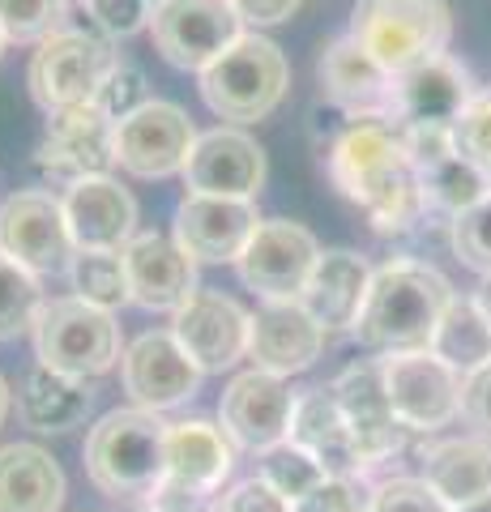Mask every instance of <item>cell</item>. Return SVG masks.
Instances as JSON below:
<instances>
[{
    "label": "cell",
    "instance_id": "cell-1",
    "mask_svg": "<svg viewBox=\"0 0 491 512\" xmlns=\"http://www.w3.org/2000/svg\"><path fill=\"white\" fill-rule=\"evenodd\" d=\"M325 171L380 235H402L427 218L419 175L410 167L398 120H346L325 146Z\"/></svg>",
    "mask_w": 491,
    "mask_h": 512
},
{
    "label": "cell",
    "instance_id": "cell-2",
    "mask_svg": "<svg viewBox=\"0 0 491 512\" xmlns=\"http://www.w3.org/2000/svg\"><path fill=\"white\" fill-rule=\"evenodd\" d=\"M449 303L453 286L436 265L393 256L372 274L368 303L355 320V338L376 355H415L432 346Z\"/></svg>",
    "mask_w": 491,
    "mask_h": 512
},
{
    "label": "cell",
    "instance_id": "cell-3",
    "mask_svg": "<svg viewBox=\"0 0 491 512\" xmlns=\"http://www.w3.org/2000/svg\"><path fill=\"white\" fill-rule=\"evenodd\" d=\"M86 474L107 500H141L167 478V423L141 406L103 414L86 436Z\"/></svg>",
    "mask_w": 491,
    "mask_h": 512
},
{
    "label": "cell",
    "instance_id": "cell-4",
    "mask_svg": "<svg viewBox=\"0 0 491 512\" xmlns=\"http://www.w3.org/2000/svg\"><path fill=\"white\" fill-rule=\"evenodd\" d=\"M197 77L205 107L218 120H231L235 128L274 116L291 90V64L282 56V47L265 35H252V30Z\"/></svg>",
    "mask_w": 491,
    "mask_h": 512
},
{
    "label": "cell",
    "instance_id": "cell-5",
    "mask_svg": "<svg viewBox=\"0 0 491 512\" xmlns=\"http://www.w3.org/2000/svg\"><path fill=\"white\" fill-rule=\"evenodd\" d=\"M346 35L363 52H372L393 77H402L415 64L449 52L453 13L449 0H355Z\"/></svg>",
    "mask_w": 491,
    "mask_h": 512
},
{
    "label": "cell",
    "instance_id": "cell-6",
    "mask_svg": "<svg viewBox=\"0 0 491 512\" xmlns=\"http://www.w3.org/2000/svg\"><path fill=\"white\" fill-rule=\"evenodd\" d=\"M30 338H35L39 367H52V372H65L73 380H94L124 359L116 316L77 295L47 299Z\"/></svg>",
    "mask_w": 491,
    "mask_h": 512
},
{
    "label": "cell",
    "instance_id": "cell-7",
    "mask_svg": "<svg viewBox=\"0 0 491 512\" xmlns=\"http://www.w3.org/2000/svg\"><path fill=\"white\" fill-rule=\"evenodd\" d=\"M116 52L103 35H86V30H56L47 35L35 56H30L26 69V86L30 99H35L43 111H60L73 103H90L99 94L103 77L116 69Z\"/></svg>",
    "mask_w": 491,
    "mask_h": 512
},
{
    "label": "cell",
    "instance_id": "cell-8",
    "mask_svg": "<svg viewBox=\"0 0 491 512\" xmlns=\"http://www.w3.org/2000/svg\"><path fill=\"white\" fill-rule=\"evenodd\" d=\"M150 35L167 64L184 73H201L248 30L240 13L231 9V0H167L154 9Z\"/></svg>",
    "mask_w": 491,
    "mask_h": 512
},
{
    "label": "cell",
    "instance_id": "cell-9",
    "mask_svg": "<svg viewBox=\"0 0 491 512\" xmlns=\"http://www.w3.org/2000/svg\"><path fill=\"white\" fill-rule=\"evenodd\" d=\"M0 252L13 256L35 278L69 269L77 244L60 197H52L47 188H18L0 201Z\"/></svg>",
    "mask_w": 491,
    "mask_h": 512
},
{
    "label": "cell",
    "instance_id": "cell-10",
    "mask_svg": "<svg viewBox=\"0 0 491 512\" xmlns=\"http://www.w3.org/2000/svg\"><path fill=\"white\" fill-rule=\"evenodd\" d=\"M39 171L60 188L90 175H112L116 167V120H107L94 103H73L47 111V133L35 154Z\"/></svg>",
    "mask_w": 491,
    "mask_h": 512
},
{
    "label": "cell",
    "instance_id": "cell-11",
    "mask_svg": "<svg viewBox=\"0 0 491 512\" xmlns=\"http://www.w3.org/2000/svg\"><path fill=\"white\" fill-rule=\"evenodd\" d=\"M380 372H385L389 406L406 431H423L427 436V431H440L453 419H462V376L449 363H440L432 350L385 355Z\"/></svg>",
    "mask_w": 491,
    "mask_h": 512
},
{
    "label": "cell",
    "instance_id": "cell-12",
    "mask_svg": "<svg viewBox=\"0 0 491 512\" xmlns=\"http://www.w3.org/2000/svg\"><path fill=\"white\" fill-rule=\"evenodd\" d=\"M197 137L201 133L180 103L150 99L129 120L116 124V163L137 180H167L176 171L184 175Z\"/></svg>",
    "mask_w": 491,
    "mask_h": 512
},
{
    "label": "cell",
    "instance_id": "cell-13",
    "mask_svg": "<svg viewBox=\"0 0 491 512\" xmlns=\"http://www.w3.org/2000/svg\"><path fill=\"white\" fill-rule=\"evenodd\" d=\"M316 261H321V244H316V235L308 227H299L291 218H265L235 265H240V278L248 291H257L265 303H274V299L304 295Z\"/></svg>",
    "mask_w": 491,
    "mask_h": 512
},
{
    "label": "cell",
    "instance_id": "cell-14",
    "mask_svg": "<svg viewBox=\"0 0 491 512\" xmlns=\"http://www.w3.org/2000/svg\"><path fill=\"white\" fill-rule=\"evenodd\" d=\"M295 397L291 384L274 376V372H240L223 402H218V427L227 431V440L248 453H269V448L291 440V414H295Z\"/></svg>",
    "mask_w": 491,
    "mask_h": 512
},
{
    "label": "cell",
    "instance_id": "cell-15",
    "mask_svg": "<svg viewBox=\"0 0 491 512\" xmlns=\"http://www.w3.org/2000/svg\"><path fill=\"white\" fill-rule=\"evenodd\" d=\"M201 367L188 359V350L176 342L171 329H150L141 338L129 342L120 359V380L124 393L133 397V406L163 414L184 406L188 397H197L201 389Z\"/></svg>",
    "mask_w": 491,
    "mask_h": 512
},
{
    "label": "cell",
    "instance_id": "cell-16",
    "mask_svg": "<svg viewBox=\"0 0 491 512\" xmlns=\"http://www.w3.org/2000/svg\"><path fill=\"white\" fill-rule=\"evenodd\" d=\"M257 201L240 197H205V192H188L176 210V227L171 239L193 256L197 265H231L240 261L248 239L261 227Z\"/></svg>",
    "mask_w": 491,
    "mask_h": 512
},
{
    "label": "cell",
    "instance_id": "cell-17",
    "mask_svg": "<svg viewBox=\"0 0 491 512\" xmlns=\"http://www.w3.org/2000/svg\"><path fill=\"white\" fill-rule=\"evenodd\" d=\"M334 397L342 406L346 427H351L359 466H363V474H372L376 466H385V461L402 448V431H406L389 406L380 359H363V363L346 367V372L334 380Z\"/></svg>",
    "mask_w": 491,
    "mask_h": 512
},
{
    "label": "cell",
    "instance_id": "cell-18",
    "mask_svg": "<svg viewBox=\"0 0 491 512\" xmlns=\"http://www.w3.org/2000/svg\"><path fill=\"white\" fill-rule=\"evenodd\" d=\"M248 329L252 312L244 303L223 291H205V286L171 320L176 342L188 350V359L201 372H227V367L248 359Z\"/></svg>",
    "mask_w": 491,
    "mask_h": 512
},
{
    "label": "cell",
    "instance_id": "cell-19",
    "mask_svg": "<svg viewBox=\"0 0 491 512\" xmlns=\"http://www.w3.org/2000/svg\"><path fill=\"white\" fill-rule=\"evenodd\" d=\"M265 171L269 167H265L261 141L235 124H218L197 137L193 154H188V167H184V184L188 192H205V197L257 201Z\"/></svg>",
    "mask_w": 491,
    "mask_h": 512
},
{
    "label": "cell",
    "instance_id": "cell-20",
    "mask_svg": "<svg viewBox=\"0 0 491 512\" xmlns=\"http://www.w3.org/2000/svg\"><path fill=\"white\" fill-rule=\"evenodd\" d=\"M329 333L321 329L299 299H274V303H261L252 312V329H248V359L252 367L261 372H274V376H299L321 359Z\"/></svg>",
    "mask_w": 491,
    "mask_h": 512
},
{
    "label": "cell",
    "instance_id": "cell-21",
    "mask_svg": "<svg viewBox=\"0 0 491 512\" xmlns=\"http://www.w3.org/2000/svg\"><path fill=\"white\" fill-rule=\"evenodd\" d=\"M60 205L77 252H124L137 239V197L112 175L69 184Z\"/></svg>",
    "mask_w": 491,
    "mask_h": 512
},
{
    "label": "cell",
    "instance_id": "cell-22",
    "mask_svg": "<svg viewBox=\"0 0 491 512\" xmlns=\"http://www.w3.org/2000/svg\"><path fill=\"white\" fill-rule=\"evenodd\" d=\"M316 73H321L325 103L342 111L346 120H368V116L393 120V82H398V77L372 52H363L351 35H338L325 47Z\"/></svg>",
    "mask_w": 491,
    "mask_h": 512
},
{
    "label": "cell",
    "instance_id": "cell-23",
    "mask_svg": "<svg viewBox=\"0 0 491 512\" xmlns=\"http://www.w3.org/2000/svg\"><path fill=\"white\" fill-rule=\"evenodd\" d=\"M124 269H129V299L146 312L176 316L201 291L197 261L171 235H158V231H141L124 248Z\"/></svg>",
    "mask_w": 491,
    "mask_h": 512
},
{
    "label": "cell",
    "instance_id": "cell-24",
    "mask_svg": "<svg viewBox=\"0 0 491 512\" xmlns=\"http://www.w3.org/2000/svg\"><path fill=\"white\" fill-rule=\"evenodd\" d=\"M474 86L470 69L457 56H436L415 64L410 73H402L393 82V120L398 124H445L453 128L457 116L474 103Z\"/></svg>",
    "mask_w": 491,
    "mask_h": 512
},
{
    "label": "cell",
    "instance_id": "cell-25",
    "mask_svg": "<svg viewBox=\"0 0 491 512\" xmlns=\"http://www.w3.org/2000/svg\"><path fill=\"white\" fill-rule=\"evenodd\" d=\"M372 274L376 269L359 252H346V248L321 252L299 303L321 320L325 333H355V320L363 312V303H368Z\"/></svg>",
    "mask_w": 491,
    "mask_h": 512
},
{
    "label": "cell",
    "instance_id": "cell-26",
    "mask_svg": "<svg viewBox=\"0 0 491 512\" xmlns=\"http://www.w3.org/2000/svg\"><path fill=\"white\" fill-rule=\"evenodd\" d=\"M291 444H299L304 453H312L316 461H321L329 478H368V474H363V466H359L351 427H346L342 406L334 397V384L304 389L295 397Z\"/></svg>",
    "mask_w": 491,
    "mask_h": 512
},
{
    "label": "cell",
    "instance_id": "cell-27",
    "mask_svg": "<svg viewBox=\"0 0 491 512\" xmlns=\"http://www.w3.org/2000/svg\"><path fill=\"white\" fill-rule=\"evenodd\" d=\"M419 478L449 508L491 500V444L479 436H453L423 448Z\"/></svg>",
    "mask_w": 491,
    "mask_h": 512
},
{
    "label": "cell",
    "instance_id": "cell-28",
    "mask_svg": "<svg viewBox=\"0 0 491 512\" xmlns=\"http://www.w3.org/2000/svg\"><path fill=\"white\" fill-rule=\"evenodd\" d=\"M235 470V444L227 431L210 419H180L167 423V478H180L201 491H223Z\"/></svg>",
    "mask_w": 491,
    "mask_h": 512
},
{
    "label": "cell",
    "instance_id": "cell-29",
    "mask_svg": "<svg viewBox=\"0 0 491 512\" xmlns=\"http://www.w3.org/2000/svg\"><path fill=\"white\" fill-rule=\"evenodd\" d=\"M65 470L39 444L0 448V512H60L65 504Z\"/></svg>",
    "mask_w": 491,
    "mask_h": 512
},
{
    "label": "cell",
    "instance_id": "cell-30",
    "mask_svg": "<svg viewBox=\"0 0 491 512\" xmlns=\"http://www.w3.org/2000/svg\"><path fill=\"white\" fill-rule=\"evenodd\" d=\"M94 410V393L86 380H73L52 367H30L18 393V414L26 427L56 436V431H73L90 419Z\"/></svg>",
    "mask_w": 491,
    "mask_h": 512
},
{
    "label": "cell",
    "instance_id": "cell-31",
    "mask_svg": "<svg viewBox=\"0 0 491 512\" xmlns=\"http://www.w3.org/2000/svg\"><path fill=\"white\" fill-rule=\"evenodd\" d=\"M427 350H432L440 363H449L462 380L470 372H479L483 363H491V325L483 320V312L474 308V299L453 295L449 312L440 316V329Z\"/></svg>",
    "mask_w": 491,
    "mask_h": 512
},
{
    "label": "cell",
    "instance_id": "cell-32",
    "mask_svg": "<svg viewBox=\"0 0 491 512\" xmlns=\"http://www.w3.org/2000/svg\"><path fill=\"white\" fill-rule=\"evenodd\" d=\"M419 192H423V210L427 214H440V218H462L466 210H474L479 201L491 197V180L487 175L466 163L462 154L445 158V163L419 171Z\"/></svg>",
    "mask_w": 491,
    "mask_h": 512
},
{
    "label": "cell",
    "instance_id": "cell-33",
    "mask_svg": "<svg viewBox=\"0 0 491 512\" xmlns=\"http://www.w3.org/2000/svg\"><path fill=\"white\" fill-rule=\"evenodd\" d=\"M69 282H73L77 299H86L103 312H116V308H124V303H133L124 252H73Z\"/></svg>",
    "mask_w": 491,
    "mask_h": 512
},
{
    "label": "cell",
    "instance_id": "cell-34",
    "mask_svg": "<svg viewBox=\"0 0 491 512\" xmlns=\"http://www.w3.org/2000/svg\"><path fill=\"white\" fill-rule=\"evenodd\" d=\"M43 286L39 278L22 269L13 256L0 252V342H13L22 333H35L43 312Z\"/></svg>",
    "mask_w": 491,
    "mask_h": 512
},
{
    "label": "cell",
    "instance_id": "cell-35",
    "mask_svg": "<svg viewBox=\"0 0 491 512\" xmlns=\"http://www.w3.org/2000/svg\"><path fill=\"white\" fill-rule=\"evenodd\" d=\"M261 478L282 495V500L299 504L308 491L321 487L329 474H325V466L312 453H304L299 444L287 440V444H278V448H269V453H261Z\"/></svg>",
    "mask_w": 491,
    "mask_h": 512
},
{
    "label": "cell",
    "instance_id": "cell-36",
    "mask_svg": "<svg viewBox=\"0 0 491 512\" xmlns=\"http://www.w3.org/2000/svg\"><path fill=\"white\" fill-rule=\"evenodd\" d=\"M69 0H0V30L9 43H43L65 30Z\"/></svg>",
    "mask_w": 491,
    "mask_h": 512
},
{
    "label": "cell",
    "instance_id": "cell-37",
    "mask_svg": "<svg viewBox=\"0 0 491 512\" xmlns=\"http://www.w3.org/2000/svg\"><path fill=\"white\" fill-rule=\"evenodd\" d=\"M449 244L466 269L491 278V197L449 222Z\"/></svg>",
    "mask_w": 491,
    "mask_h": 512
},
{
    "label": "cell",
    "instance_id": "cell-38",
    "mask_svg": "<svg viewBox=\"0 0 491 512\" xmlns=\"http://www.w3.org/2000/svg\"><path fill=\"white\" fill-rule=\"evenodd\" d=\"M94 107L103 111L107 120H129L133 111H141L150 103V86H146V73L137 69V64H124V60H116V69L103 77V86H99V94L90 99Z\"/></svg>",
    "mask_w": 491,
    "mask_h": 512
},
{
    "label": "cell",
    "instance_id": "cell-39",
    "mask_svg": "<svg viewBox=\"0 0 491 512\" xmlns=\"http://www.w3.org/2000/svg\"><path fill=\"white\" fill-rule=\"evenodd\" d=\"M453 146H457V154H462L466 163H474L491 180V90H479L474 94V103L457 116Z\"/></svg>",
    "mask_w": 491,
    "mask_h": 512
},
{
    "label": "cell",
    "instance_id": "cell-40",
    "mask_svg": "<svg viewBox=\"0 0 491 512\" xmlns=\"http://www.w3.org/2000/svg\"><path fill=\"white\" fill-rule=\"evenodd\" d=\"M368 512H453L440 495L423 483V478H385L372 487V508Z\"/></svg>",
    "mask_w": 491,
    "mask_h": 512
},
{
    "label": "cell",
    "instance_id": "cell-41",
    "mask_svg": "<svg viewBox=\"0 0 491 512\" xmlns=\"http://www.w3.org/2000/svg\"><path fill=\"white\" fill-rule=\"evenodd\" d=\"M90 22L103 30V39H133L137 30H146L154 22V5L150 0H82Z\"/></svg>",
    "mask_w": 491,
    "mask_h": 512
},
{
    "label": "cell",
    "instance_id": "cell-42",
    "mask_svg": "<svg viewBox=\"0 0 491 512\" xmlns=\"http://www.w3.org/2000/svg\"><path fill=\"white\" fill-rule=\"evenodd\" d=\"M368 508H372L368 478H325L316 491L291 504V512H368Z\"/></svg>",
    "mask_w": 491,
    "mask_h": 512
},
{
    "label": "cell",
    "instance_id": "cell-43",
    "mask_svg": "<svg viewBox=\"0 0 491 512\" xmlns=\"http://www.w3.org/2000/svg\"><path fill=\"white\" fill-rule=\"evenodd\" d=\"M398 128H402V146H406V158H410V167H415V175L457 154L453 128H445V124H398Z\"/></svg>",
    "mask_w": 491,
    "mask_h": 512
},
{
    "label": "cell",
    "instance_id": "cell-44",
    "mask_svg": "<svg viewBox=\"0 0 491 512\" xmlns=\"http://www.w3.org/2000/svg\"><path fill=\"white\" fill-rule=\"evenodd\" d=\"M462 419L474 427V436L491 444V363L462 380Z\"/></svg>",
    "mask_w": 491,
    "mask_h": 512
},
{
    "label": "cell",
    "instance_id": "cell-45",
    "mask_svg": "<svg viewBox=\"0 0 491 512\" xmlns=\"http://www.w3.org/2000/svg\"><path fill=\"white\" fill-rule=\"evenodd\" d=\"M218 512H291V500H282V495L257 474V478L235 483L223 500H218Z\"/></svg>",
    "mask_w": 491,
    "mask_h": 512
},
{
    "label": "cell",
    "instance_id": "cell-46",
    "mask_svg": "<svg viewBox=\"0 0 491 512\" xmlns=\"http://www.w3.org/2000/svg\"><path fill=\"white\" fill-rule=\"evenodd\" d=\"M218 500H223V495L188 487L180 478H163L150 495V508H158V512H218Z\"/></svg>",
    "mask_w": 491,
    "mask_h": 512
},
{
    "label": "cell",
    "instance_id": "cell-47",
    "mask_svg": "<svg viewBox=\"0 0 491 512\" xmlns=\"http://www.w3.org/2000/svg\"><path fill=\"white\" fill-rule=\"evenodd\" d=\"M304 5V0H231V9L240 13L244 26H278V22H291L295 9Z\"/></svg>",
    "mask_w": 491,
    "mask_h": 512
},
{
    "label": "cell",
    "instance_id": "cell-48",
    "mask_svg": "<svg viewBox=\"0 0 491 512\" xmlns=\"http://www.w3.org/2000/svg\"><path fill=\"white\" fill-rule=\"evenodd\" d=\"M474 308H479V312H483V320L491 325V278H483V286L474 291Z\"/></svg>",
    "mask_w": 491,
    "mask_h": 512
},
{
    "label": "cell",
    "instance_id": "cell-49",
    "mask_svg": "<svg viewBox=\"0 0 491 512\" xmlns=\"http://www.w3.org/2000/svg\"><path fill=\"white\" fill-rule=\"evenodd\" d=\"M9 402H13V393H9V380L0 376V427H5V419H9Z\"/></svg>",
    "mask_w": 491,
    "mask_h": 512
},
{
    "label": "cell",
    "instance_id": "cell-50",
    "mask_svg": "<svg viewBox=\"0 0 491 512\" xmlns=\"http://www.w3.org/2000/svg\"><path fill=\"white\" fill-rule=\"evenodd\" d=\"M453 512H491V500H479V504H466V508H453Z\"/></svg>",
    "mask_w": 491,
    "mask_h": 512
},
{
    "label": "cell",
    "instance_id": "cell-51",
    "mask_svg": "<svg viewBox=\"0 0 491 512\" xmlns=\"http://www.w3.org/2000/svg\"><path fill=\"white\" fill-rule=\"evenodd\" d=\"M5 47H9V39H5V30H0V56H5Z\"/></svg>",
    "mask_w": 491,
    "mask_h": 512
},
{
    "label": "cell",
    "instance_id": "cell-52",
    "mask_svg": "<svg viewBox=\"0 0 491 512\" xmlns=\"http://www.w3.org/2000/svg\"><path fill=\"white\" fill-rule=\"evenodd\" d=\"M150 5H154V9H158V5H167V0H150Z\"/></svg>",
    "mask_w": 491,
    "mask_h": 512
},
{
    "label": "cell",
    "instance_id": "cell-53",
    "mask_svg": "<svg viewBox=\"0 0 491 512\" xmlns=\"http://www.w3.org/2000/svg\"><path fill=\"white\" fill-rule=\"evenodd\" d=\"M141 512H158V508H141Z\"/></svg>",
    "mask_w": 491,
    "mask_h": 512
}]
</instances>
